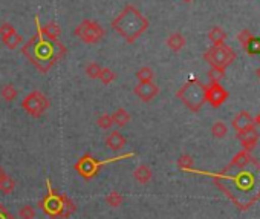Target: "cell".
<instances>
[{"label": "cell", "instance_id": "24", "mask_svg": "<svg viewBox=\"0 0 260 219\" xmlns=\"http://www.w3.org/2000/svg\"><path fill=\"white\" fill-rule=\"evenodd\" d=\"M243 48L249 55H260V37L252 36Z\"/></svg>", "mask_w": 260, "mask_h": 219}, {"label": "cell", "instance_id": "26", "mask_svg": "<svg viewBox=\"0 0 260 219\" xmlns=\"http://www.w3.org/2000/svg\"><path fill=\"white\" fill-rule=\"evenodd\" d=\"M98 78H100V81L103 84H110V83H113L116 80V74L109 68H101V72H100Z\"/></svg>", "mask_w": 260, "mask_h": 219}, {"label": "cell", "instance_id": "20", "mask_svg": "<svg viewBox=\"0 0 260 219\" xmlns=\"http://www.w3.org/2000/svg\"><path fill=\"white\" fill-rule=\"evenodd\" d=\"M40 29H42V33L45 34V36H48V37H52V39H58L60 37V34H61V29H60V26L55 23V22H48L46 25H40Z\"/></svg>", "mask_w": 260, "mask_h": 219}, {"label": "cell", "instance_id": "11", "mask_svg": "<svg viewBox=\"0 0 260 219\" xmlns=\"http://www.w3.org/2000/svg\"><path fill=\"white\" fill-rule=\"evenodd\" d=\"M134 93L144 103H149L152 101L158 93H159V87L153 83V81H149V83H138L134 89Z\"/></svg>", "mask_w": 260, "mask_h": 219}, {"label": "cell", "instance_id": "22", "mask_svg": "<svg viewBox=\"0 0 260 219\" xmlns=\"http://www.w3.org/2000/svg\"><path fill=\"white\" fill-rule=\"evenodd\" d=\"M2 42H4V45H5L7 48H10V49H17V48L23 43V37H22L19 33H14V34L8 36V37H5V39H2Z\"/></svg>", "mask_w": 260, "mask_h": 219}, {"label": "cell", "instance_id": "13", "mask_svg": "<svg viewBox=\"0 0 260 219\" xmlns=\"http://www.w3.org/2000/svg\"><path fill=\"white\" fill-rule=\"evenodd\" d=\"M104 143H106V147H107V149H110V150H113V152H118V150H121V149L127 144V140H125V137H124L119 131H112V132L106 137Z\"/></svg>", "mask_w": 260, "mask_h": 219}, {"label": "cell", "instance_id": "32", "mask_svg": "<svg viewBox=\"0 0 260 219\" xmlns=\"http://www.w3.org/2000/svg\"><path fill=\"white\" fill-rule=\"evenodd\" d=\"M19 217L20 219H34L36 217V208L32 205H23L19 210Z\"/></svg>", "mask_w": 260, "mask_h": 219}, {"label": "cell", "instance_id": "17", "mask_svg": "<svg viewBox=\"0 0 260 219\" xmlns=\"http://www.w3.org/2000/svg\"><path fill=\"white\" fill-rule=\"evenodd\" d=\"M110 117H112L113 124H116L118 128H124L125 124H128V123H130V120H132V117H130V114L125 111V109H122V107L116 109V111H115Z\"/></svg>", "mask_w": 260, "mask_h": 219}, {"label": "cell", "instance_id": "18", "mask_svg": "<svg viewBox=\"0 0 260 219\" xmlns=\"http://www.w3.org/2000/svg\"><path fill=\"white\" fill-rule=\"evenodd\" d=\"M208 39H210V42H211L214 46H217V45H223V43H225V40H226V33H225L222 28L216 26V28H213V29L208 33Z\"/></svg>", "mask_w": 260, "mask_h": 219}, {"label": "cell", "instance_id": "15", "mask_svg": "<svg viewBox=\"0 0 260 219\" xmlns=\"http://www.w3.org/2000/svg\"><path fill=\"white\" fill-rule=\"evenodd\" d=\"M152 176H153V172H152V169H150L149 166H146V164L138 166V167L135 169V172H134V178H135L140 184H143V185L149 184L150 179H152Z\"/></svg>", "mask_w": 260, "mask_h": 219}, {"label": "cell", "instance_id": "19", "mask_svg": "<svg viewBox=\"0 0 260 219\" xmlns=\"http://www.w3.org/2000/svg\"><path fill=\"white\" fill-rule=\"evenodd\" d=\"M19 92L17 89L11 84V83H7L5 86H2V89H0V97H2L7 103H11L17 98Z\"/></svg>", "mask_w": 260, "mask_h": 219}, {"label": "cell", "instance_id": "33", "mask_svg": "<svg viewBox=\"0 0 260 219\" xmlns=\"http://www.w3.org/2000/svg\"><path fill=\"white\" fill-rule=\"evenodd\" d=\"M14 33H17V31H16V28H14L11 23L4 22L2 25H0V39H5V37L11 36V34H14Z\"/></svg>", "mask_w": 260, "mask_h": 219}, {"label": "cell", "instance_id": "25", "mask_svg": "<svg viewBox=\"0 0 260 219\" xmlns=\"http://www.w3.org/2000/svg\"><path fill=\"white\" fill-rule=\"evenodd\" d=\"M14 189H16V181L11 176L7 175L5 178L0 179V192H2V193L10 195V193L14 192Z\"/></svg>", "mask_w": 260, "mask_h": 219}, {"label": "cell", "instance_id": "14", "mask_svg": "<svg viewBox=\"0 0 260 219\" xmlns=\"http://www.w3.org/2000/svg\"><path fill=\"white\" fill-rule=\"evenodd\" d=\"M233 128L239 132H243L249 128H254V118L248 112H239L233 120Z\"/></svg>", "mask_w": 260, "mask_h": 219}, {"label": "cell", "instance_id": "39", "mask_svg": "<svg viewBox=\"0 0 260 219\" xmlns=\"http://www.w3.org/2000/svg\"><path fill=\"white\" fill-rule=\"evenodd\" d=\"M182 2H185V4H190V2H193V0H182Z\"/></svg>", "mask_w": 260, "mask_h": 219}, {"label": "cell", "instance_id": "10", "mask_svg": "<svg viewBox=\"0 0 260 219\" xmlns=\"http://www.w3.org/2000/svg\"><path fill=\"white\" fill-rule=\"evenodd\" d=\"M226 100H228V90L219 83H210L208 86H205V101L210 103L213 107L222 106Z\"/></svg>", "mask_w": 260, "mask_h": 219}, {"label": "cell", "instance_id": "1", "mask_svg": "<svg viewBox=\"0 0 260 219\" xmlns=\"http://www.w3.org/2000/svg\"><path fill=\"white\" fill-rule=\"evenodd\" d=\"M214 181L240 210L260 199V164L246 150L237 153Z\"/></svg>", "mask_w": 260, "mask_h": 219}, {"label": "cell", "instance_id": "8", "mask_svg": "<svg viewBox=\"0 0 260 219\" xmlns=\"http://www.w3.org/2000/svg\"><path fill=\"white\" fill-rule=\"evenodd\" d=\"M51 106V101L48 100V97L40 92V90H32L29 92L23 101H22V107H23V111L31 115L32 118H40L48 109Z\"/></svg>", "mask_w": 260, "mask_h": 219}, {"label": "cell", "instance_id": "36", "mask_svg": "<svg viewBox=\"0 0 260 219\" xmlns=\"http://www.w3.org/2000/svg\"><path fill=\"white\" fill-rule=\"evenodd\" d=\"M5 176H7V172H5V169L2 166H0V179L5 178Z\"/></svg>", "mask_w": 260, "mask_h": 219}, {"label": "cell", "instance_id": "28", "mask_svg": "<svg viewBox=\"0 0 260 219\" xmlns=\"http://www.w3.org/2000/svg\"><path fill=\"white\" fill-rule=\"evenodd\" d=\"M193 166H194V163H193V158L190 157V155H181L179 157V160H178V167L181 169V170H185V172H188V170H193Z\"/></svg>", "mask_w": 260, "mask_h": 219}, {"label": "cell", "instance_id": "35", "mask_svg": "<svg viewBox=\"0 0 260 219\" xmlns=\"http://www.w3.org/2000/svg\"><path fill=\"white\" fill-rule=\"evenodd\" d=\"M0 219H16V217L5 208V205L0 204Z\"/></svg>", "mask_w": 260, "mask_h": 219}, {"label": "cell", "instance_id": "12", "mask_svg": "<svg viewBox=\"0 0 260 219\" xmlns=\"http://www.w3.org/2000/svg\"><path fill=\"white\" fill-rule=\"evenodd\" d=\"M237 138H239V141H240L243 150L249 152V150H252V149L257 146V143H258V132L255 131V128H249V129L243 131V132H239Z\"/></svg>", "mask_w": 260, "mask_h": 219}, {"label": "cell", "instance_id": "4", "mask_svg": "<svg viewBox=\"0 0 260 219\" xmlns=\"http://www.w3.org/2000/svg\"><path fill=\"white\" fill-rule=\"evenodd\" d=\"M48 193L40 201V207L43 211L54 219H68L72 213H75L77 205L66 193H57L51 184V179H46Z\"/></svg>", "mask_w": 260, "mask_h": 219}, {"label": "cell", "instance_id": "21", "mask_svg": "<svg viewBox=\"0 0 260 219\" xmlns=\"http://www.w3.org/2000/svg\"><path fill=\"white\" fill-rule=\"evenodd\" d=\"M135 77H137V80H138L140 83H149V81H153L155 72H153L149 66H143V68H140V69L137 71Z\"/></svg>", "mask_w": 260, "mask_h": 219}, {"label": "cell", "instance_id": "38", "mask_svg": "<svg viewBox=\"0 0 260 219\" xmlns=\"http://www.w3.org/2000/svg\"><path fill=\"white\" fill-rule=\"evenodd\" d=\"M255 74H257V77H258V78H260V68H258V69H257V71H255Z\"/></svg>", "mask_w": 260, "mask_h": 219}, {"label": "cell", "instance_id": "31", "mask_svg": "<svg viewBox=\"0 0 260 219\" xmlns=\"http://www.w3.org/2000/svg\"><path fill=\"white\" fill-rule=\"evenodd\" d=\"M96 126H98L100 129H104V131L110 129V128L113 126L112 117H110L109 114H103L101 117H98V120H96Z\"/></svg>", "mask_w": 260, "mask_h": 219}, {"label": "cell", "instance_id": "23", "mask_svg": "<svg viewBox=\"0 0 260 219\" xmlns=\"http://www.w3.org/2000/svg\"><path fill=\"white\" fill-rule=\"evenodd\" d=\"M124 202V196L119 193V192H110L107 196H106V204L112 208H118L121 207Z\"/></svg>", "mask_w": 260, "mask_h": 219}, {"label": "cell", "instance_id": "29", "mask_svg": "<svg viewBox=\"0 0 260 219\" xmlns=\"http://www.w3.org/2000/svg\"><path fill=\"white\" fill-rule=\"evenodd\" d=\"M223 77H225V69L222 68H211L208 71V78L211 83H219Z\"/></svg>", "mask_w": 260, "mask_h": 219}, {"label": "cell", "instance_id": "3", "mask_svg": "<svg viewBox=\"0 0 260 219\" xmlns=\"http://www.w3.org/2000/svg\"><path fill=\"white\" fill-rule=\"evenodd\" d=\"M149 19L143 16V13L134 7V5H127L124 10L112 20L110 28L119 34L125 43L132 45L135 43L147 29H149Z\"/></svg>", "mask_w": 260, "mask_h": 219}, {"label": "cell", "instance_id": "30", "mask_svg": "<svg viewBox=\"0 0 260 219\" xmlns=\"http://www.w3.org/2000/svg\"><path fill=\"white\" fill-rule=\"evenodd\" d=\"M86 75L89 77V78H98V75H100V72H101V66L96 63V61H90L87 66H86Z\"/></svg>", "mask_w": 260, "mask_h": 219}, {"label": "cell", "instance_id": "6", "mask_svg": "<svg viewBox=\"0 0 260 219\" xmlns=\"http://www.w3.org/2000/svg\"><path fill=\"white\" fill-rule=\"evenodd\" d=\"M132 157H135V153H125V155H119V157H115V158H107L104 161H98L92 155L86 153V155H83L75 163L74 167H75V170L78 172V175L81 178H84V179H93L98 175V172L101 170L103 166L110 164V163H118L121 160H127V158H132Z\"/></svg>", "mask_w": 260, "mask_h": 219}, {"label": "cell", "instance_id": "16", "mask_svg": "<svg viewBox=\"0 0 260 219\" xmlns=\"http://www.w3.org/2000/svg\"><path fill=\"white\" fill-rule=\"evenodd\" d=\"M185 37L181 33H173L169 36L167 39V46L173 51V52H179L184 46H185Z\"/></svg>", "mask_w": 260, "mask_h": 219}, {"label": "cell", "instance_id": "37", "mask_svg": "<svg viewBox=\"0 0 260 219\" xmlns=\"http://www.w3.org/2000/svg\"><path fill=\"white\" fill-rule=\"evenodd\" d=\"M254 124H257V126L260 128V114H258V115H257V117L254 118Z\"/></svg>", "mask_w": 260, "mask_h": 219}, {"label": "cell", "instance_id": "27", "mask_svg": "<svg viewBox=\"0 0 260 219\" xmlns=\"http://www.w3.org/2000/svg\"><path fill=\"white\" fill-rule=\"evenodd\" d=\"M228 132V128L223 121H216L211 128V134L214 138H223Z\"/></svg>", "mask_w": 260, "mask_h": 219}, {"label": "cell", "instance_id": "9", "mask_svg": "<svg viewBox=\"0 0 260 219\" xmlns=\"http://www.w3.org/2000/svg\"><path fill=\"white\" fill-rule=\"evenodd\" d=\"M74 36L78 37L83 43L86 45H95L100 40L104 39L106 36V29L95 20H83L74 31Z\"/></svg>", "mask_w": 260, "mask_h": 219}, {"label": "cell", "instance_id": "34", "mask_svg": "<svg viewBox=\"0 0 260 219\" xmlns=\"http://www.w3.org/2000/svg\"><path fill=\"white\" fill-rule=\"evenodd\" d=\"M251 37H252L251 31H249V29H243V31H240V33H239L237 40H239V43H240L242 46H245V45H246V42H248Z\"/></svg>", "mask_w": 260, "mask_h": 219}, {"label": "cell", "instance_id": "2", "mask_svg": "<svg viewBox=\"0 0 260 219\" xmlns=\"http://www.w3.org/2000/svg\"><path fill=\"white\" fill-rule=\"evenodd\" d=\"M66 46L58 39L48 37L42 33L40 20L36 17V34L22 46V54L31 61V65H34L39 72L46 74L66 55Z\"/></svg>", "mask_w": 260, "mask_h": 219}, {"label": "cell", "instance_id": "5", "mask_svg": "<svg viewBox=\"0 0 260 219\" xmlns=\"http://www.w3.org/2000/svg\"><path fill=\"white\" fill-rule=\"evenodd\" d=\"M176 97L184 103L185 107L190 109L191 112H198L205 104V86L199 80L193 78V80L187 81L176 92Z\"/></svg>", "mask_w": 260, "mask_h": 219}, {"label": "cell", "instance_id": "7", "mask_svg": "<svg viewBox=\"0 0 260 219\" xmlns=\"http://www.w3.org/2000/svg\"><path fill=\"white\" fill-rule=\"evenodd\" d=\"M204 60L207 63L211 65V68H228L234 60H236V52L233 48L226 46V45H217V46H211L210 49H207V52L204 54Z\"/></svg>", "mask_w": 260, "mask_h": 219}]
</instances>
